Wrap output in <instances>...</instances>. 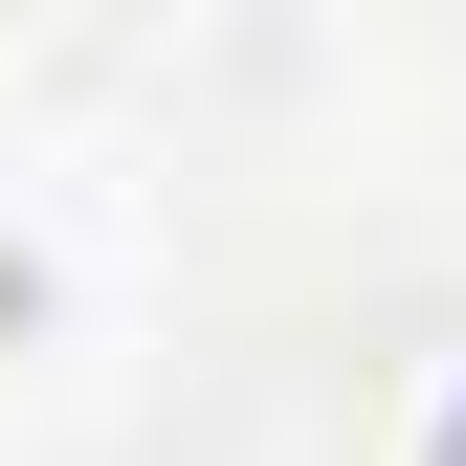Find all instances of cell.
<instances>
[{
    "label": "cell",
    "instance_id": "1",
    "mask_svg": "<svg viewBox=\"0 0 466 466\" xmlns=\"http://www.w3.org/2000/svg\"><path fill=\"white\" fill-rule=\"evenodd\" d=\"M400 466H466V356H444L422 400H400Z\"/></svg>",
    "mask_w": 466,
    "mask_h": 466
}]
</instances>
